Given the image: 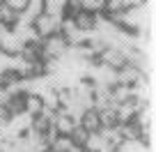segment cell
I'll return each instance as SVG.
<instances>
[{
  "label": "cell",
  "mask_w": 156,
  "mask_h": 152,
  "mask_svg": "<svg viewBox=\"0 0 156 152\" xmlns=\"http://www.w3.org/2000/svg\"><path fill=\"white\" fill-rule=\"evenodd\" d=\"M69 51V44L60 32L41 39V60H60Z\"/></svg>",
  "instance_id": "6da1fadb"
},
{
  "label": "cell",
  "mask_w": 156,
  "mask_h": 152,
  "mask_svg": "<svg viewBox=\"0 0 156 152\" xmlns=\"http://www.w3.org/2000/svg\"><path fill=\"white\" fill-rule=\"evenodd\" d=\"M60 21H62V19H58V16L39 14L30 25H32L34 35H37V39H46V37H51V35H55V32L60 30Z\"/></svg>",
  "instance_id": "7a4b0ae2"
},
{
  "label": "cell",
  "mask_w": 156,
  "mask_h": 152,
  "mask_svg": "<svg viewBox=\"0 0 156 152\" xmlns=\"http://www.w3.org/2000/svg\"><path fill=\"white\" fill-rule=\"evenodd\" d=\"M145 74L140 72L138 67H133V65H124L122 69H117L115 72V83L117 85H126V88H136V85L145 83Z\"/></svg>",
  "instance_id": "3957f363"
},
{
  "label": "cell",
  "mask_w": 156,
  "mask_h": 152,
  "mask_svg": "<svg viewBox=\"0 0 156 152\" xmlns=\"http://www.w3.org/2000/svg\"><path fill=\"white\" fill-rule=\"evenodd\" d=\"M78 124V120L73 118V115H69L67 111H55V118H53V129L58 136H69V134L73 132V127Z\"/></svg>",
  "instance_id": "277c9868"
},
{
  "label": "cell",
  "mask_w": 156,
  "mask_h": 152,
  "mask_svg": "<svg viewBox=\"0 0 156 152\" xmlns=\"http://www.w3.org/2000/svg\"><path fill=\"white\" fill-rule=\"evenodd\" d=\"M73 25H76L78 32L92 35L94 30H97V25H99V14H94V12H90V9H83L73 19Z\"/></svg>",
  "instance_id": "5b68a950"
},
{
  "label": "cell",
  "mask_w": 156,
  "mask_h": 152,
  "mask_svg": "<svg viewBox=\"0 0 156 152\" xmlns=\"http://www.w3.org/2000/svg\"><path fill=\"white\" fill-rule=\"evenodd\" d=\"M78 124H80L87 134H99V132H101L99 111H97V108H85V111L78 115Z\"/></svg>",
  "instance_id": "8992f818"
},
{
  "label": "cell",
  "mask_w": 156,
  "mask_h": 152,
  "mask_svg": "<svg viewBox=\"0 0 156 152\" xmlns=\"http://www.w3.org/2000/svg\"><path fill=\"white\" fill-rule=\"evenodd\" d=\"M99 122H101V132H108V129H117V113L115 106H106V108H99Z\"/></svg>",
  "instance_id": "52a82bcc"
},
{
  "label": "cell",
  "mask_w": 156,
  "mask_h": 152,
  "mask_svg": "<svg viewBox=\"0 0 156 152\" xmlns=\"http://www.w3.org/2000/svg\"><path fill=\"white\" fill-rule=\"evenodd\" d=\"M110 99L115 106H119V104H126L129 99H133V88H126V85H112L110 88Z\"/></svg>",
  "instance_id": "ba28073f"
},
{
  "label": "cell",
  "mask_w": 156,
  "mask_h": 152,
  "mask_svg": "<svg viewBox=\"0 0 156 152\" xmlns=\"http://www.w3.org/2000/svg\"><path fill=\"white\" fill-rule=\"evenodd\" d=\"M44 111V102L39 95H25V106H23V113H28L30 118L39 115V113Z\"/></svg>",
  "instance_id": "9c48e42d"
},
{
  "label": "cell",
  "mask_w": 156,
  "mask_h": 152,
  "mask_svg": "<svg viewBox=\"0 0 156 152\" xmlns=\"http://www.w3.org/2000/svg\"><path fill=\"white\" fill-rule=\"evenodd\" d=\"M19 19H21V14H19V12H14L12 7H7L5 2L0 5V23L5 25V28H9V30H12L16 23H19Z\"/></svg>",
  "instance_id": "30bf717a"
},
{
  "label": "cell",
  "mask_w": 156,
  "mask_h": 152,
  "mask_svg": "<svg viewBox=\"0 0 156 152\" xmlns=\"http://www.w3.org/2000/svg\"><path fill=\"white\" fill-rule=\"evenodd\" d=\"M71 150H73V143L69 136H55L46 152H71Z\"/></svg>",
  "instance_id": "8fae6325"
},
{
  "label": "cell",
  "mask_w": 156,
  "mask_h": 152,
  "mask_svg": "<svg viewBox=\"0 0 156 152\" xmlns=\"http://www.w3.org/2000/svg\"><path fill=\"white\" fill-rule=\"evenodd\" d=\"M80 12H83L80 0H64L62 2V19H76Z\"/></svg>",
  "instance_id": "7c38bea8"
},
{
  "label": "cell",
  "mask_w": 156,
  "mask_h": 152,
  "mask_svg": "<svg viewBox=\"0 0 156 152\" xmlns=\"http://www.w3.org/2000/svg\"><path fill=\"white\" fill-rule=\"evenodd\" d=\"M117 129H119L124 141H138L140 134H142V127L136 124V122H126V124H122V127H117Z\"/></svg>",
  "instance_id": "4fadbf2b"
},
{
  "label": "cell",
  "mask_w": 156,
  "mask_h": 152,
  "mask_svg": "<svg viewBox=\"0 0 156 152\" xmlns=\"http://www.w3.org/2000/svg\"><path fill=\"white\" fill-rule=\"evenodd\" d=\"M69 138H71V143H73L76 147L85 150V145H87V138H90V134L85 132V129L80 127V124H76V127H73V132L69 134Z\"/></svg>",
  "instance_id": "5bb4252c"
},
{
  "label": "cell",
  "mask_w": 156,
  "mask_h": 152,
  "mask_svg": "<svg viewBox=\"0 0 156 152\" xmlns=\"http://www.w3.org/2000/svg\"><path fill=\"white\" fill-rule=\"evenodd\" d=\"M2 2H5L7 7H12L14 12H19V14L28 7V0H2Z\"/></svg>",
  "instance_id": "9a60e30c"
},
{
  "label": "cell",
  "mask_w": 156,
  "mask_h": 152,
  "mask_svg": "<svg viewBox=\"0 0 156 152\" xmlns=\"http://www.w3.org/2000/svg\"><path fill=\"white\" fill-rule=\"evenodd\" d=\"M83 152H94V150H83Z\"/></svg>",
  "instance_id": "2e32d148"
},
{
  "label": "cell",
  "mask_w": 156,
  "mask_h": 152,
  "mask_svg": "<svg viewBox=\"0 0 156 152\" xmlns=\"http://www.w3.org/2000/svg\"><path fill=\"white\" fill-rule=\"evenodd\" d=\"M0 5H2V0H0Z\"/></svg>",
  "instance_id": "e0dca14e"
},
{
  "label": "cell",
  "mask_w": 156,
  "mask_h": 152,
  "mask_svg": "<svg viewBox=\"0 0 156 152\" xmlns=\"http://www.w3.org/2000/svg\"><path fill=\"white\" fill-rule=\"evenodd\" d=\"M145 2H149V0H145Z\"/></svg>",
  "instance_id": "ac0fdd59"
}]
</instances>
